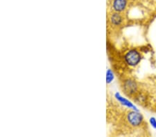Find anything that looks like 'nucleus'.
Listing matches in <instances>:
<instances>
[{
  "mask_svg": "<svg viewBox=\"0 0 156 137\" xmlns=\"http://www.w3.org/2000/svg\"><path fill=\"white\" fill-rule=\"evenodd\" d=\"M114 79V75H113V73L111 71V70H108L107 71V74H106V80L108 83H110L112 80Z\"/></svg>",
  "mask_w": 156,
  "mask_h": 137,
  "instance_id": "7",
  "label": "nucleus"
},
{
  "mask_svg": "<svg viewBox=\"0 0 156 137\" xmlns=\"http://www.w3.org/2000/svg\"><path fill=\"white\" fill-rule=\"evenodd\" d=\"M127 120L130 125L133 127H137L142 124L143 116L138 111L133 110L128 114Z\"/></svg>",
  "mask_w": 156,
  "mask_h": 137,
  "instance_id": "2",
  "label": "nucleus"
},
{
  "mask_svg": "<svg viewBox=\"0 0 156 137\" xmlns=\"http://www.w3.org/2000/svg\"><path fill=\"white\" fill-rule=\"evenodd\" d=\"M122 17L118 13H115L111 17V21L115 25H119L122 22Z\"/></svg>",
  "mask_w": 156,
  "mask_h": 137,
  "instance_id": "6",
  "label": "nucleus"
},
{
  "mask_svg": "<svg viewBox=\"0 0 156 137\" xmlns=\"http://www.w3.org/2000/svg\"><path fill=\"white\" fill-rule=\"evenodd\" d=\"M124 90L128 94H134L137 90V84L135 83V81L130 80H128L126 81L124 83Z\"/></svg>",
  "mask_w": 156,
  "mask_h": 137,
  "instance_id": "4",
  "label": "nucleus"
},
{
  "mask_svg": "<svg viewBox=\"0 0 156 137\" xmlns=\"http://www.w3.org/2000/svg\"><path fill=\"white\" fill-rule=\"evenodd\" d=\"M149 123L153 128L156 129V118L155 117H151L149 119Z\"/></svg>",
  "mask_w": 156,
  "mask_h": 137,
  "instance_id": "8",
  "label": "nucleus"
},
{
  "mask_svg": "<svg viewBox=\"0 0 156 137\" xmlns=\"http://www.w3.org/2000/svg\"><path fill=\"white\" fill-rule=\"evenodd\" d=\"M128 4L127 0H114L112 3V7L117 12L124 11Z\"/></svg>",
  "mask_w": 156,
  "mask_h": 137,
  "instance_id": "3",
  "label": "nucleus"
},
{
  "mask_svg": "<svg viewBox=\"0 0 156 137\" xmlns=\"http://www.w3.org/2000/svg\"><path fill=\"white\" fill-rule=\"evenodd\" d=\"M115 96H116L117 99L121 103H122V104H124V105L126 106L127 108H129L130 109H133V110H135V111H138L137 108L135 107V105H134L131 102L128 101V100H127L126 98H124V97H122V96L120 95L119 94L117 93L116 94H115Z\"/></svg>",
  "mask_w": 156,
  "mask_h": 137,
  "instance_id": "5",
  "label": "nucleus"
},
{
  "mask_svg": "<svg viewBox=\"0 0 156 137\" xmlns=\"http://www.w3.org/2000/svg\"><path fill=\"white\" fill-rule=\"evenodd\" d=\"M125 60L128 65L132 67L136 66L141 60V55L137 50H130L126 54Z\"/></svg>",
  "mask_w": 156,
  "mask_h": 137,
  "instance_id": "1",
  "label": "nucleus"
}]
</instances>
